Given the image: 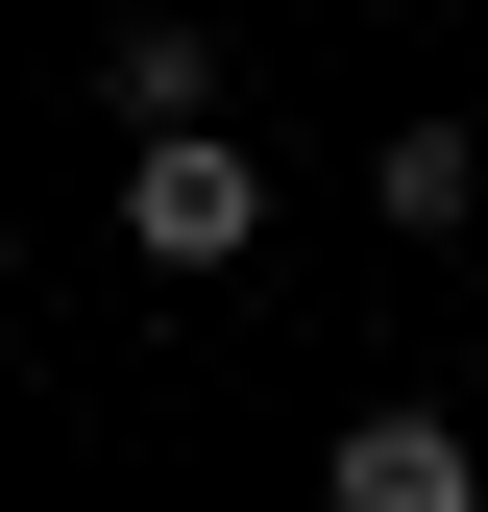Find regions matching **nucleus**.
I'll list each match as a JSON object with an SVG mask.
<instances>
[{
  "label": "nucleus",
  "instance_id": "nucleus-1",
  "mask_svg": "<svg viewBox=\"0 0 488 512\" xmlns=\"http://www.w3.org/2000/svg\"><path fill=\"white\" fill-rule=\"evenodd\" d=\"M122 244H147V269H244V244H269V147H244V122L122 147Z\"/></svg>",
  "mask_w": 488,
  "mask_h": 512
},
{
  "label": "nucleus",
  "instance_id": "nucleus-2",
  "mask_svg": "<svg viewBox=\"0 0 488 512\" xmlns=\"http://www.w3.org/2000/svg\"><path fill=\"white\" fill-rule=\"evenodd\" d=\"M318 512H488V439L464 415H342L318 439Z\"/></svg>",
  "mask_w": 488,
  "mask_h": 512
},
{
  "label": "nucleus",
  "instance_id": "nucleus-3",
  "mask_svg": "<svg viewBox=\"0 0 488 512\" xmlns=\"http://www.w3.org/2000/svg\"><path fill=\"white\" fill-rule=\"evenodd\" d=\"M366 220H391V244H464V220H488V122H440V98H415L391 147H366Z\"/></svg>",
  "mask_w": 488,
  "mask_h": 512
},
{
  "label": "nucleus",
  "instance_id": "nucleus-4",
  "mask_svg": "<svg viewBox=\"0 0 488 512\" xmlns=\"http://www.w3.org/2000/svg\"><path fill=\"white\" fill-rule=\"evenodd\" d=\"M220 122V25H122V147H196Z\"/></svg>",
  "mask_w": 488,
  "mask_h": 512
}]
</instances>
